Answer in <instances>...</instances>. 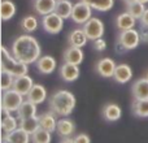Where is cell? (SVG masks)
<instances>
[{
  "instance_id": "obj_1",
  "label": "cell",
  "mask_w": 148,
  "mask_h": 143,
  "mask_svg": "<svg viewBox=\"0 0 148 143\" xmlns=\"http://www.w3.org/2000/svg\"><path fill=\"white\" fill-rule=\"evenodd\" d=\"M40 54L42 48L39 42L33 35H29V34L20 35L14 39L12 44V55L18 61H22L27 65L38 61Z\"/></svg>"
},
{
  "instance_id": "obj_2",
  "label": "cell",
  "mask_w": 148,
  "mask_h": 143,
  "mask_svg": "<svg viewBox=\"0 0 148 143\" xmlns=\"http://www.w3.org/2000/svg\"><path fill=\"white\" fill-rule=\"evenodd\" d=\"M75 104V96L68 90H59L49 98V108L60 117H68L72 115Z\"/></svg>"
},
{
  "instance_id": "obj_3",
  "label": "cell",
  "mask_w": 148,
  "mask_h": 143,
  "mask_svg": "<svg viewBox=\"0 0 148 143\" xmlns=\"http://www.w3.org/2000/svg\"><path fill=\"white\" fill-rule=\"evenodd\" d=\"M1 69L9 72L10 74H13L14 77L18 76H23V74H27L29 67L27 64L22 61H18L13 55H10L8 52V50L4 46L1 47Z\"/></svg>"
},
{
  "instance_id": "obj_4",
  "label": "cell",
  "mask_w": 148,
  "mask_h": 143,
  "mask_svg": "<svg viewBox=\"0 0 148 143\" xmlns=\"http://www.w3.org/2000/svg\"><path fill=\"white\" fill-rule=\"evenodd\" d=\"M140 43V34L139 30L135 29H129V30H123L120 33L117 39V51L118 52H125L135 50Z\"/></svg>"
},
{
  "instance_id": "obj_5",
  "label": "cell",
  "mask_w": 148,
  "mask_h": 143,
  "mask_svg": "<svg viewBox=\"0 0 148 143\" xmlns=\"http://www.w3.org/2000/svg\"><path fill=\"white\" fill-rule=\"evenodd\" d=\"M25 102L23 100V95L16 91L14 89H9L7 91H3L1 96V109L8 111L9 113L17 112L21 104Z\"/></svg>"
},
{
  "instance_id": "obj_6",
  "label": "cell",
  "mask_w": 148,
  "mask_h": 143,
  "mask_svg": "<svg viewBox=\"0 0 148 143\" xmlns=\"http://www.w3.org/2000/svg\"><path fill=\"white\" fill-rule=\"evenodd\" d=\"M42 26H43L46 33L56 35L64 28V18L57 14L56 12H52L49 14L43 16V18H42Z\"/></svg>"
},
{
  "instance_id": "obj_7",
  "label": "cell",
  "mask_w": 148,
  "mask_h": 143,
  "mask_svg": "<svg viewBox=\"0 0 148 143\" xmlns=\"http://www.w3.org/2000/svg\"><path fill=\"white\" fill-rule=\"evenodd\" d=\"M83 30L86 33L87 38H88V41L94 42L99 38H103V35H104V22L97 17H91L83 25Z\"/></svg>"
},
{
  "instance_id": "obj_8",
  "label": "cell",
  "mask_w": 148,
  "mask_h": 143,
  "mask_svg": "<svg viewBox=\"0 0 148 143\" xmlns=\"http://www.w3.org/2000/svg\"><path fill=\"white\" fill-rule=\"evenodd\" d=\"M92 17V8L84 1H78L74 4L73 12H72V20L73 22L78 23V25H84L90 18Z\"/></svg>"
},
{
  "instance_id": "obj_9",
  "label": "cell",
  "mask_w": 148,
  "mask_h": 143,
  "mask_svg": "<svg viewBox=\"0 0 148 143\" xmlns=\"http://www.w3.org/2000/svg\"><path fill=\"white\" fill-rule=\"evenodd\" d=\"M117 64L114 63V60L110 59V57H103L95 65V70L99 74L100 77H104V78H110V77L114 76V70Z\"/></svg>"
},
{
  "instance_id": "obj_10",
  "label": "cell",
  "mask_w": 148,
  "mask_h": 143,
  "mask_svg": "<svg viewBox=\"0 0 148 143\" xmlns=\"http://www.w3.org/2000/svg\"><path fill=\"white\" fill-rule=\"evenodd\" d=\"M36 65V70L40 74H44V76H48V74H52L55 72L57 67L56 59L49 55H46V56H40L38 59V61L35 63Z\"/></svg>"
},
{
  "instance_id": "obj_11",
  "label": "cell",
  "mask_w": 148,
  "mask_h": 143,
  "mask_svg": "<svg viewBox=\"0 0 148 143\" xmlns=\"http://www.w3.org/2000/svg\"><path fill=\"white\" fill-rule=\"evenodd\" d=\"M81 70H79V65L72 64V63H66L60 67V76L65 82H74L78 79Z\"/></svg>"
},
{
  "instance_id": "obj_12",
  "label": "cell",
  "mask_w": 148,
  "mask_h": 143,
  "mask_svg": "<svg viewBox=\"0 0 148 143\" xmlns=\"http://www.w3.org/2000/svg\"><path fill=\"white\" fill-rule=\"evenodd\" d=\"M30 139L31 135L21 128L16 129L10 133L3 134V141H5L7 143H30Z\"/></svg>"
},
{
  "instance_id": "obj_13",
  "label": "cell",
  "mask_w": 148,
  "mask_h": 143,
  "mask_svg": "<svg viewBox=\"0 0 148 143\" xmlns=\"http://www.w3.org/2000/svg\"><path fill=\"white\" fill-rule=\"evenodd\" d=\"M34 86V81L31 77H29L27 74L23 76H18L14 78V83H13V89L16 91H18L20 94H22L23 96L29 94V91L31 90V87Z\"/></svg>"
},
{
  "instance_id": "obj_14",
  "label": "cell",
  "mask_w": 148,
  "mask_h": 143,
  "mask_svg": "<svg viewBox=\"0 0 148 143\" xmlns=\"http://www.w3.org/2000/svg\"><path fill=\"white\" fill-rule=\"evenodd\" d=\"M27 100L33 102L34 104H42L44 100L47 99V90L43 85L40 83H34V86L31 87V90L29 91V94L26 95Z\"/></svg>"
},
{
  "instance_id": "obj_15",
  "label": "cell",
  "mask_w": 148,
  "mask_h": 143,
  "mask_svg": "<svg viewBox=\"0 0 148 143\" xmlns=\"http://www.w3.org/2000/svg\"><path fill=\"white\" fill-rule=\"evenodd\" d=\"M113 78H114V81L117 82V83H121V85L127 83V82L131 81V78H133V69H131V67L127 64L117 65Z\"/></svg>"
},
{
  "instance_id": "obj_16",
  "label": "cell",
  "mask_w": 148,
  "mask_h": 143,
  "mask_svg": "<svg viewBox=\"0 0 148 143\" xmlns=\"http://www.w3.org/2000/svg\"><path fill=\"white\" fill-rule=\"evenodd\" d=\"M83 59H84V54L82 51V48H79V47L69 46L64 52V60L66 63L81 65L83 63Z\"/></svg>"
},
{
  "instance_id": "obj_17",
  "label": "cell",
  "mask_w": 148,
  "mask_h": 143,
  "mask_svg": "<svg viewBox=\"0 0 148 143\" xmlns=\"http://www.w3.org/2000/svg\"><path fill=\"white\" fill-rule=\"evenodd\" d=\"M59 137L61 138H69L75 131V124L70 118H60L57 121V129H56Z\"/></svg>"
},
{
  "instance_id": "obj_18",
  "label": "cell",
  "mask_w": 148,
  "mask_h": 143,
  "mask_svg": "<svg viewBox=\"0 0 148 143\" xmlns=\"http://www.w3.org/2000/svg\"><path fill=\"white\" fill-rule=\"evenodd\" d=\"M131 92H133L134 98L136 100L139 99H148V79L144 78H139L131 86Z\"/></svg>"
},
{
  "instance_id": "obj_19",
  "label": "cell",
  "mask_w": 148,
  "mask_h": 143,
  "mask_svg": "<svg viewBox=\"0 0 148 143\" xmlns=\"http://www.w3.org/2000/svg\"><path fill=\"white\" fill-rule=\"evenodd\" d=\"M135 22H136V18L134 17L133 14H130L127 10L116 17V26H117V29L121 31L129 30V29H134L135 28Z\"/></svg>"
},
{
  "instance_id": "obj_20",
  "label": "cell",
  "mask_w": 148,
  "mask_h": 143,
  "mask_svg": "<svg viewBox=\"0 0 148 143\" xmlns=\"http://www.w3.org/2000/svg\"><path fill=\"white\" fill-rule=\"evenodd\" d=\"M103 116H104V118L107 121H109V122H116V121H118L121 118V116H122V109H121V107L118 104H116V103H108L104 107V109H103Z\"/></svg>"
},
{
  "instance_id": "obj_21",
  "label": "cell",
  "mask_w": 148,
  "mask_h": 143,
  "mask_svg": "<svg viewBox=\"0 0 148 143\" xmlns=\"http://www.w3.org/2000/svg\"><path fill=\"white\" fill-rule=\"evenodd\" d=\"M57 5V0H35L34 1V9L38 14L46 16L55 12Z\"/></svg>"
},
{
  "instance_id": "obj_22",
  "label": "cell",
  "mask_w": 148,
  "mask_h": 143,
  "mask_svg": "<svg viewBox=\"0 0 148 143\" xmlns=\"http://www.w3.org/2000/svg\"><path fill=\"white\" fill-rule=\"evenodd\" d=\"M56 113L55 112H46V113H42L39 116V122H40V128L46 129V130L51 131H56L57 129V120H56Z\"/></svg>"
},
{
  "instance_id": "obj_23",
  "label": "cell",
  "mask_w": 148,
  "mask_h": 143,
  "mask_svg": "<svg viewBox=\"0 0 148 143\" xmlns=\"http://www.w3.org/2000/svg\"><path fill=\"white\" fill-rule=\"evenodd\" d=\"M3 117H1V129L4 133H10V131L16 130L20 128V124L17 121V117L12 116V113H9L8 111L1 109Z\"/></svg>"
},
{
  "instance_id": "obj_24",
  "label": "cell",
  "mask_w": 148,
  "mask_h": 143,
  "mask_svg": "<svg viewBox=\"0 0 148 143\" xmlns=\"http://www.w3.org/2000/svg\"><path fill=\"white\" fill-rule=\"evenodd\" d=\"M68 41H69V46L83 48V47L86 46L88 38H87V35H86V33H84L83 29H74L72 33L69 34Z\"/></svg>"
},
{
  "instance_id": "obj_25",
  "label": "cell",
  "mask_w": 148,
  "mask_h": 143,
  "mask_svg": "<svg viewBox=\"0 0 148 143\" xmlns=\"http://www.w3.org/2000/svg\"><path fill=\"white\" fill-rule=\"evenodd\" d=\"M16 113H17V118L20 121L36 116V104H34L30 100H26V102H23L21 104V107L18 108V111Z\"/></svg>"
},
{
  "instance_id": "obj_26",
  "label": "cell",
  "mask_w": 148,
  "mask_h": 143,
  "mask_svg": "<svg viewBox=\"0 0 148 143\" xmlns=\"http://www.w3.org/2000/svg\"><path fill=\"white\" fill-rule=\"evenodd\" d=\"M20 128L23 129L26 133L33 135L39 128H40V122H39V116H33V117L25 118V120L20 121Z\"/></svg>"
},
{
  "instance_id": "obj_27",
  "label": "cell",
  "mask_w": 148,
  "mask_h": 143,
  "mask_svg": "<svg viewBox=\"0 0 148 143\" xmlns=\"http://www.w3.org/2000/svg\"><path fill=\"white\" fill-rule=\"evenodd\" d=\"M73 8H74V4L70 1V0H60V1H57L55 12H56L59 16H61L64 20H66V18L72 17Z\"/></svg>"
},
{
  "instance_id": "obj_28",
  "label": "cell",
  "mask_w": 148,
  "mask_h": 143,
  "mask_svg": "<svg viewBox=\"0 0 148 143\" xmlns=\"http://www.w3.org/2000/svg\"><path fill=\"white\" fill-rule=\"evenodd\" d=\"M16 4L12 0H3L0 5V12H1V20L9 21L10 18L14 17L16 14Z\"/></svg>"
},
{
  "instance_id": "obj_29",
  "label": "cell",
  "mask_w": 148,
  "mask_h": 143,
  "mask_svg": "<svg viewBox=\"0 0 148 143\" xmlns=\"http://www.w3.org/2000/svg\"><path fill=\"white\" fill-rule=\"evenodd\" d=\"M82 1L91 5L92 9L97 12H108L114 5V0H82Z\"/></svg>"
},
{
  "instance_id": "obj_30",
  "label": "cell",
  "mask_w": 148,
  "mask_h": 143,
  "mask_svg": "<svg viewBox=\"0 0 148 143\" xmlns=\"http://www.w3.org/2000/svg\"><path fill=\"white\" fill-rule=\"evenodd\" d=\"M133 113L136 117H148V99H135L133 104Z\"/></svg>"
},
{
  "instance_id": "obj_31",
  "label": "cell",
  "mask_w": 148,
  "mask_h": 143,
  "mask_svg": "<svg viewBox=\"0 0 148 143\" xmlns=\"http://www.w3.org/2000/svg\"><path fill=\"white\" fill-rule=\"evenodd\" d=\"M33 143H51L52 142V133L43 128H39L35 133L31 135Z\"/></svg>"
},
{
  "instance_id": "obj_32",
  "label": "cell",
  "mask_w": 148,
  "mask_h": 143,
  "mask_svg": "<svg viewBox=\"0 0 148 143\" xmlns=\"http://www.w3.org/2000/svg\"><path fill=\"white\" fill-rule=\"evenodd\" d=\"M38 25H39V22L35 16H26V17H23L22 21H21V28L27 34L35 31L36 29H38Z\"/></svg>"
},
{
  "instance_id": "obj_33",
  "label": "cell",
  "mask_w": 148,
  "mask_h": 143,
  "mask_svg": "<svg viewBox=\"0 0 148 143\" xmlns=\"http://www.w3.org/2000/svg\"><path fill=\"white\" fill-rule=\"evenodd\" d=\"M144 10H146V7H144V4L140 1H134V3H131V4H127V12L130 13V14H133L136 20H140Z\"/></svg>"
},
{
  "instance_id": "obj_34",
  "label": "cell",
  "mask_w": 148,
  "mask_h": 143,
  "mask_svg": "<svg viewBox=\"0 0 148 143\" xmlns=\"http://www.w3.org/2000/svg\"><path fill=\"white\" fill-rule=\"evenodd\" d=\"M0 76H1V82H0V85H1V91H7V90H9V89H13V83H14L16 77L13 76V74H10L9 72L3 70V69H1Z\"/></svg>"
},
{
  "instance_id": "obj_35",
  "label": "cell",
  "mask_w": 148,
  "mask_h": 143,
  "mask_svg": "<svg viewBox=\"0 0 148 143\" xmlns=\"http://www.w3.org/2000/svg\"><path fill=\"white\" fill-rule=\"evenodd\" d=\"M92 47H94V50H96L97 52H103L107 50V42H105L103 38H99V39L92 42Z\"/></svg>"
},
{
  "instance_id": "obj_36",
  "label": "cell",
  "mask_w": 148,
  "mask_h": 143,
  "mask_svg": "<svg viewBox=\"0 0 148 143\" xmlns=\"http://www.w3.org/2000/svg\"><path fill=\"white\" fill-rule=\"evenodd\" d=\"M73 141H74V143H91L90 137L87 135V134H84V133L77 134L75 137H73Z\"/></svg>"
},
{
  "instance_id": "obj_37",
  "label": "cell",
  "mask_w": 148,
  "mask_h": 143,
  "mask_svg": "<svg viewBox=\"0 0 148 143\" xmlns=\"http://www.w3.org/2000/svg\"><path fill=\"white\" fill-rule=\"evenodd\" d=\"M139 34H140V42L142 43L148 44V28L147 26H142L140 30H139Z\"/></svg>"
},
{
  "instance_id": "obj_38",
  "label": "cell",
  "mask_w": 148,
  "mask_h": 143,
  "mask_svg": "<svg viewBox=\"0 0 148 143\" xmlns=\"http://www.w3.org/2000/svg\"><path fill=\"white\" fill-rule=\"evenodd\" d=\"M139 22H140V26H147L148 28V8L144 10L143 16H142L140 20H139Z\"/></svg>"
},
{
  "instance_id": "obj_39",
  "label": "cell",
  "mask_w": 148,
  "mask_h": 143,
  "mask_svg": "<svg viewBox=\"0 0 148 143\" xmlns=\"http://www.w3.org/2000/svg\"><path fill=\"white\" fill-rule=\"evenodd\" d=\"M60 143H74V141L72 137H69V138H62L61 141H60Z\"/></svg>"
},
{
  "instance_id": "obj_40",
  "label": "cell",
  "mask_w": 148,
  "mask_h": 143,
  "mask_svg": "<svg viewBox=\"0 0 148 143\" xmlns=\"http://www.w3.org/2000/svg\"><path fill=\"white\" fill-rule=\"evenodd\" d=\"M134 1H136V0H125L126 4H131V3H134Z\"/></svg>"
},
{
  "instance_id": "obj_41",
  "label": "cell",
  "mask_w": 148,
  "mask_h": 143,
  "mask_svg": "<svg viewBox=\"0 0 148 143\" xmlns=\"http://www.w3.org/2000/svg\"><path fill=\"white\" fill-rule=\"evenodd\" d=\"M136 1H140V3H143V4H146V3H148V0H136Z\"/></svg>"
},
{
  "instance_id": "obj_42",
  "label": "cell",
  "mask_w": 148,
  "mask_h": 143,
  "mask_svg": "<svg viewBox=\"0 0 148 143\" xmlns=\"http://www.w3.org/2000/svg\"><path fill=\"white\" fill-rule=\"evenodd\" d=\"M146 78L148 79V70H147V73H146Z\"/></svg>"
},
{
  "instance_id": "obj_43",
  "label": "cell",
  "mask_w": 148,
  "mask_h": 143,
  "mask_svg": "<svg viewBox=\"0 0 148 143\" xmlns=\"http://www.w3.org/2000/svg\"><path fill=\"white\" fill-rule=\"evenodd\" d=\"M57 1H60V0H57Z\"/></svg>"
}]
</instances>
